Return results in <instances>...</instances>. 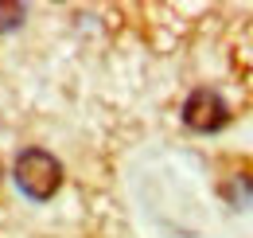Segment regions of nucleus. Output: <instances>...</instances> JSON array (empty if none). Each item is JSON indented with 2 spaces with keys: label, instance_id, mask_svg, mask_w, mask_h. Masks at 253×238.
<instances>
[{
  "label": "nucleus",
  "instance_id": "obj_1",
  "mask_svg": "<svg viewBox=\"0 0 253 238\" xmlns=\"http://www.w3.org/2000/svg\"><path fill=\"white\" fill-rule=\"evenodd\" d=\"M16 183L32 199H51L63 183V164L43 149H24L16 160Z\"/></svg>",
  "mask_w": 253,
  "mask_h": 238
},
{
  "label": "nucleus",
  "instance_id": "obj_2",
  "mask_svg": "<svg viewBox=\"0 0 253 238\" xmlns=\"http://www.w3.org/2000/svg\"><path fill=\"white\" fill-rule=\"evenodd\" d=\"M183 121H187V129H195V133H218V129H226V121H230V106L222 102L218 90L203 86L187 98Z\"/></svg>",
  "mask_w": 253,
  "mask_h": 238
},
{
  "label": "nucleus",
  "instance_id": "obj_3",
  "mask_svg": "<svg viewBox=\"0 0 253 238\" xmlns=\"http://www.w3.org/2000/svg\"><path fill=\"white\" fill-rule=\"evenodd\" d=\"M20 20H24V4H0V31L20 28Z\"/></svg>",
  "mask_w": 253,
  "mask_h": 238
},
{
  "label": "nucleus",
  "instance_id": "obj_4",
  "mask_svg": "<svg viewBox=\"0 0 253 238\" xmlns=\"http://www.w3.org/2000/svg\"><path fill=\"white\" fill-rule=\"evenodd\" d=\"M0 176H4V168H0Z\"/></svg>",
  "mask_w": 253,
  "mask_h": 238
}]
</instances>
